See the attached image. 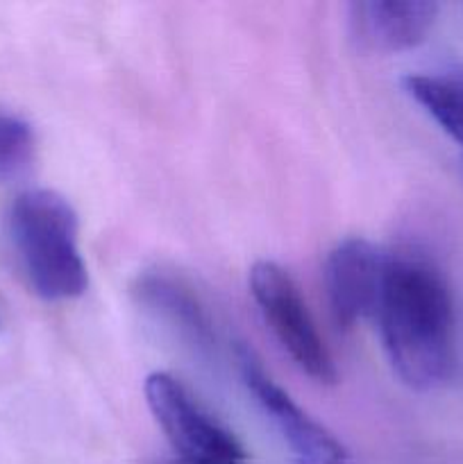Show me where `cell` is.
Wrapping results in <instances>:
<instances>
[{
    "instance_id": "obj_1",
    "label": "cell",
    "mask_w": 463,
    "mask_h": 464,
    "mask_svg": "<svg viewBox=\"0 0 463 464\" xmlns=\"http://www.w3.org/2000/svg\"><path fill=\"white\" fill-rule=\"evenodd\" d=\"M381 340L395 374L413 390L448 383L457 367V317L448 279L420 252L386 254L377 304Z\"/></svg>"
},
{
    "instance_id": "obj_2",
    "label": "cell",
    "mask_w": 463,
    "mask_h": 464,
    "mask_svg": "<svg viewBox=\"0 0 463 464\" xmlns=\"http://www.w3.org/2000/svg\"><path fill=\"white\" fill-rule=\"evenodd\" d=\"M9 231L27 281L39 297L66 302L86 290V267L77 245V216L54 190L18 195L9 211Z\"/></svg>"
},
{
    "instance_id": "obj_3",
    "label": "cell",
    "mask_w": 463,
    "mask_h": 464,
    "mask_svg": "<svg viewBox=\"0 0 463 464\" xmlns=\"http://www.w3.org/2000/svg\"><path fill=\"white\" fill-rule=\"evenodd\" d=\"M252 297L291 361L318 383H334L336 365L320 338L293 276L272 261H259L250 272Z\"/></svg>"
},
{
    "instance_id": "obj_4",
    "label": "cell",
    "mask_w": 463,
    "mask_h": 464,
    "mask_svg": "<svg viewBox=\"0 0 463 464\" xmlns=\"http://www.w3.org/2000/svg\"><path fill=\"white\" fill-rule=\"evenodd\" d=\"M145 401L168 442L189 464H245L239 440L175 379L154 372L145 379Z\"/></svg>"
},
{
    "instance_id": "obj_5",
    "label": "cell",
    "mask_w": 463,
    "mask_h": 464,
    "mask_svg": "<svg viewBox=\"0 0 463 464\" xmlns=\"http://www.w3.org/2000/svg\"><path fill=\"white\" fill-rule=\"evenodd\" d=\"M241 372L250 392L257 399L263 415L271 420L280 440L286 444L295 464H352L339 440L309 417L271 376L263 372L257 358L241 352Z\"/></svg>"
},
{
    "instance_id": "obj_6",
    "label": "cell",
    "mask_w": 463,
    "mask_h": 464,
    "mask_svg": "<svg viewBox=\"0 0 463 464\" xmlns=\"http://www.w3.org/2000/svg\"><path fill=\"white\" fill-rule=\"evenodd\" d=\"M384 267V254L363 238H348L331 249L325 266V288L339 326L354 329L375 315Z\"/></svg>"
},
{
    "instance_id": "obj_7",
    "label": "cell",
    "mask_w": 463,
    "mask_h": 464,
    "mask_svg": "<svg viewBox=\"0 0 463 464\" xmlns=\"http://www.w3.org/2000/svg\"><path fill=\"white\" fill-rule=\"evenodd\" d=\"M438 5L427 0H359L348 7L350 36L363 53L390 54L427 39Z\"/></svg>"
},
{
    "instance_id": "obj_8",
    "label": "cell",
    "mask_w": 463,
    "mask_h": 464,
    "mask_svg": "<svg viewBox=\"0 0 463 464\" xmlns=\"http://www.w3.org/2000/svg\"><path fill=\"white\" fill-rule=\"evenodd\" d=\"M136 295L143 306L180 331L182 338L193 347L212 349L216 344L209 313L200 304L198 295L180 279L163 272H148L136 284Z\"/></svg>"
},
{
    "instance_id": "obj_9",
    "label": "cell",
    "mask_w": 463,
    "mask_h": 464,
    "mask_svg": "<svg viewBox=\"0 0 463 464\" xmlns=\"http://www.w3.org/2000/svg\"><path fill=\"white\" fill-rule=\"evenodd\" d=\"M407 91L440 130L463 148V71L411 75Z\"/></svg>"
},
{
    "instance_id": "obj_10",
    "label": "cell",
    "mask_w": 463,
    "mask_h": 464,
    "mask_svg": "<svg viewBox=\"0 0 463 464\" xmlns=\"http://www.w3.org/2000/svg\"><path fill=\"white\" fill-rule=\"evenodd\" d=\"M34 145L30 122L0 107V181L14 179L30 168Z\"/></svg>"
},
{
    "instance_id": "obj_11",
    "label": "cell",
    "mask_w": 463,
    "mask_h": 464,
    "mask_svg": "<svg viewBox=\"0 0 463 464\" xmlns=\"http://www.w3.org/2000/svg\"><path fill=\"white\" fill-rule=\"evenodd\" d=\"M166 464H189V462H184V460H175V462H166Z\"/></svg>"
}]
</instances>
